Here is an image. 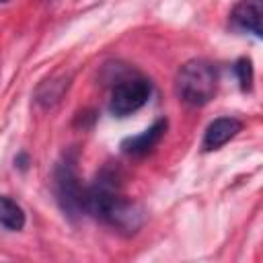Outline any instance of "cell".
Masks as SVG:
<instances>
[{
	"mask_svg": "<svg viewBox=\"0 0 263 263\" xmlns=\"http://www.w3.org/2000/svg\"><path fill=\"white\" fill-rule=\"evenodd\" d=\"M4 2H8V0H0V4H4Z\"/></svg>",
	"mask_w": 263,
	"mask_h": 263,
	"instance_id": "8fae6325",
	"label": "cell"
},
{
	"mask_svg": "<svg viewBox=\"0 0 263 263\" xmlns=\"http://www.w3.org/2000/svg\"><path fill=\"white\" fill-rule=\"evenodd\" d=\"M218 90V70L212 62L195 58L185 62L175 76V92L189 107L208 105Z\"/></svg>",
	"mask_w": 263,
	"mask_h": 263,
	"instance_id": "7a4b0ae2",
	"label": "cell"
},
{
	"mask_svg": "<svg viewBox=\"0 0 263 263\" xmlns=\"http://www.w3.org/2000/svg\"><path fill=\"white\" fill-rule=\"evenodd\" d=\"M261 14H263V6L261 0H240L234 4V8L230 10V27L234 31L240 33H251L257 39H261L263 29H261Z\"/></svg>",
	"mask_w": 263,
	"mask_h": 263,
	"instance_id": "5b68a950",
	"label": "cell"
},
{
	"mask_svg": "<svg viewBox=\"0 0 263 263\" xmlns=\"http://www.w3.org/2000/svg\"><path fill=\"white\" fill-rule=\"evenodd\" d=\"M82 214H88L121 234H134L142 226V208L121 195L115 177L103 173L82 191Z\"/></svg>",
	"mask_w": 263,
	"mask_h": 263,
	"instance_id": "6da1fadb",
	"label": "cell"
},
{
	"mask_svg": "<svg viewBox=\"0 0 263 263\" xmlns=\"http://www.w3.org/2000/svg\"><path fill=\"white\" fill-rule=\"evenodd\" d=\"M152 95V82L144 76H129L119 80L109 99V111L115 117H127L142 109Z\"/></svg>",
	"mask_w": 263,
	"mask_h": 263,
	"instance_id": "277c9868",
	"label": "cell"
},
{
	"mask_svg": "<svg viewBox=\"0 0 263 263\" xmlns=\"http://www.w3.org/2000/svg\"><path fill=\"white\" fill-rule=\"evenodd\" d=\"M53 187H55L58 203L64 210V214L70 218L82 216V191H84V187L80 185V179L76 173V156L74 154H66L58 162L55 175H53Z\"/></svg>",
	"mask_w": 263,
	"mask_h": 263,
	"instance_id": "3957f363",
	"label": "cell"
},
{
	"mask_svg": "<svg viewBox=\"0 0 263 263\" xmlns=\"http://www.w3.org/2000/svg\"><path fill=\"white\" fill-rule=\"evenodd\" d=\"M25 222H27L25 210L8 195H0V226L6 230L18 232L25 228Z\"/></svg>",
	"mask_w": 263,
	"mask_h": 263,
	"instance_id": "9c48e42d",
	"label": "cell"
},
{
	"mask_svg": "<svg viewBox=\"0 0 263 263\" xmlns=\"http://www.w3.org/2000/svg\"><path fill=\"white\" fill-rule=\"evenodd\" d=\"M240 129H242V121L236 119V117H218V119H214L203 132V140H201L203 152H212V150L222 148Z\"/></svg>",
	"mask_w": 263,
	"mask_h": 263,
	"instance_id": "52a82bcc",
	"label": "cell"
},
{
	"mask_svg": "<svg viewBox=\"0 0 263 263\" xmlns=\"http://www.w3.org/2000/svg\"><path fill=\"white\" fill-rule=\"evenodd\" d=\"M168 121L166 119H156L150 127H146L142 134L125 138L121 142V150L127 156H146L148 152H152L156 148V144L162 140L164 132H166Z\"/></svg>",
	"mask_w": 263,
	"mask_h": 263,
	"instance_id": "8992f818",
	"label": "cell"
},
{
	"mask_svg": "<svg viewBox=\"0 0 263 263\" xmlns=\"http://www.w3.org/2000/svg\"><path fill=\"white\" fill-rule=\"evenodd\" d=\"M234 74L240 82V88L242 90H251L253 86V64L249 58H240L234 62Z\"/></svg>",
	"mask_w": 263,
	"mask_h": 263,
	"instance_id": "30bf717a",
	"label": "cell"
},
{
	"mask_svg": "<svg viewBox=\"0 0 263 263\" xmlns=\"http://www.w3.org/2000/svg\"><path fill=\"white\" fill-rule=\"evenodd\" d=\"M68 88H70V76H66V74L49 76L47 80H43L37 86V90H35V103L39 107H43V109H51V107H55L62 101V97H64V92Z\"/></svg>",
	"mask_w": 263,
	"mask_h": 263,
	"instance_id": "ba28073f",
	"label": "cell"
}]
</instances>
